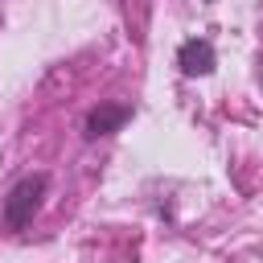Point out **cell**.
Here are the masks:
<instances>
[{
  "label": "cell",
  "mask_w": 263,
  "mask_h": 263,
  "mask_svg": "<svg viewBox=\"0 0 263 263\" xmlns=\"http://www.w3.org/2000/svg\"><path fill=\"white\" fill-rule=\"evenodd\" d=\"M132 119V107L127 103H99V107H90L86 111V140H99V136H111V132H119L123 123Z\"/></svg>",
  "instance_id": "7a4b0ae2"
},
{
  "label": "cell",
  "mask_w": 263,
  "mask_h": 263,
  "mask_svg": "<svg viewBox=\"0 0 263 263\" xmlns=\"http://www.w3.org/2000/svg\"><path fill=\"white\" fill-rule=\"evenodd\" d=\"M214 45L210 41H185L181 45V53H177V66H181V74L185 78H205L210 70H214Z\"/></svg>",
  "instance_id": "3957f363"
},
{
  "label": "cell",
  "mask_w": 263,
  "mask_h": 263,
  "mask_svg": "<svg viewBox=\"0 0 263 263\" xmlns=\"http://www.w3.org/2000/svg\"><path fill=\"white\" fill-rule=\"evenodd\" d=\"M45 189H49V177H45V173L21 177V181L8 189V197H4V226H12V230L29 226L33 214H37V205H41V197H45Z\"/></svg>",
  "instance_id": "6da1fadb"
}]
</instances>
